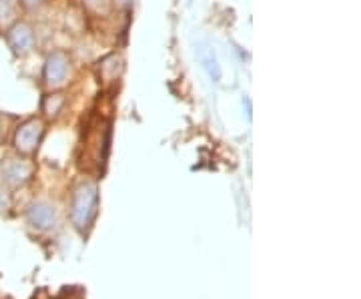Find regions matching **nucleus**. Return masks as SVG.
I'll return each instance as SVG.
<instances>
[{
  "mask_svg": "<svg viewBox=\"0 0 361 299\" xmlns=\"http://www.w3.org/2000/svg\"><path fill=\"white\" fill-rule=\"evenodd\" d=\"M94 213H97V189L87 185L78 191L73 215H75V221L78 223V227H82V223H89V217L92 219Z\"/></svg>",
  "mask_w": 361,
  "mask_h": 299,
  "instance_id": "nucleus-1",
  "label": "nucleus"
},
{
  "mask_svg": "<svg viewBox=\"0 0 361 299\" xmlns=\"http://www.w3.org/2000/svg\"><path fill=\"white\" fill-rule=\"evenodd\" d=\"M68 71H71V63H68L65 52H54V54H51L49 63H47L44 78H47L49 85L59 87V85H63L65 78L68 77Z\"/></svg>",
  "mask_w": 361,
  "mask_h": 299,
  "instance_id": "nucleus-2",
  "label": "nucleus"
},
{
  "mask_svg": "<svg viewBox=\"0 0 361 299\" xmlns=\"http://www.w3.org/2000/svg\"><path fill=\"white\" fill-rule=\"evenodd\" d=\"M40 135H42V125L39 121H30L16 133V147L25 153H30L39 147Z\"/></svg>",
  "mask_w": 361,
  "mask_h": 299,
  "instance_id": "nucleus-3",
  "label": "nucleus"
},
{
  "mask_svg": "<svg viewBox=\"0 0 361 299\" xmlns=\"http://www.w3.org/2000/svg\"><path fill=\"white\" fill-rule=\"evenodd\" d=\"M8 42H11V47L14 49V52L25 54V52H28L32 49V44H35V35H32V30L26 25H16L13 30H11V35H8Z\"/></svg>",
  "mask_w": 361,
  "mask_h": 299,
  "instance_id": "nucleus-4",
  "label": "nucleus"
},
{
  "mask_svg": "<svg viewBox=\"0 0 361 299\" xmlns=\"http://www.w3.org/2000/svg\"><path fill=\"white\" fill-rule=\"evenodd\" d=\"M2 173L6 175V179H8L11 183H23L28 179V175H30V167L25 165L23 161L8 159V161L2 165Z\"/></svg>",
  "mask_w": 361,
  "mask_h": 299,
  "instance_id": "nucleus-5",
  "label": "nucleus"
},
{
  "mask_svg": "<svg viewBox=\"0 0 361 299\" xmlns=\"http://www.w3.org/2000/svg\"><path fill=\"white\" fill-rule=\"evenodd\" d=\"M201 63H203V66H205L207 71H209L211 78H213L215 83H219L221 68H219V65H217V59H215V54H213V52L201 54Z\"/></svg>",
  "mask_w": 361,
  "mask_h": 299,
  "instance_id": "nucleus-6",
  "label": "nucleus"
},
{
  "mask_svg": "<svg viewBox=\"0 0 361 299\" xmlns=\"http://www.w3.org/2000/svg\"><path fill=\"white\" fill-rule=\"evenodd\" d=\"M63 97L61 94H51L49 99H47V103H44V111H47V115H59V111L63 109Z\"/></svg>",
  "mask_w": 361,
  "mask_h": 299,
  "instance_id": "nucleus-7",
  "label": "nucleus"
},
{
  "mask_svg": "<svg viewBox=\"0 0 361 299\" xmlns=\"http://www.w3.org/2000/svg\"><path fill=\"white\" fill-rule=\"evenodd\" d=\"M40 2H44V0H23V4H26V6H37Z\"/></svg>",
  "mask_w": 361,
  "mask_h": 299,
  "instance_id": "nucleus-8",
  "label": "nucleus"
}]
</instances>
